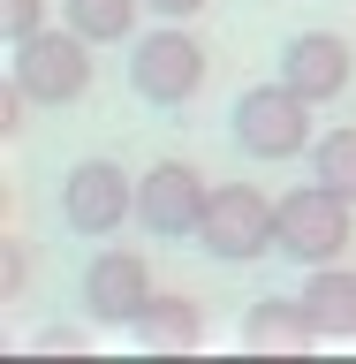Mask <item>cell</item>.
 Segmentation results:
<instances>
[{
	"label": "cell",
	"instance_id": "cell-1",
	"mask_svg": "<svg viewBox=\"0 0 356 364\" xmlns=\"http://www.w3.org/2000/svg\"><path fill=\"white\" fill-rule=\"evenodd\" d=\"M227 136H235L243 159H266V167L303 159L311 152V99L296 84H250L235 99V114H227Z\"/></svg>",
	"mask_w": 356,
	"mask_h": 364
},
{
	"label": "cell",
	"instance_id": "cell-2",
	"mask_svg": "<svg viewBox=\"0 0 356 364\" xmlns=\"http://www.w3.org/2000/svg\"><path fill=\"white\" fill-rule=\"evenodd\" d=\"M198 243L220 258V266H250L281 250V198L250 190V182H212L205 198V220H198Z\"/></svg>",
	"mask_w": 356,
	"mask_h": 364
},
{
	"label": "cell",
	"instance_id": "cell-3",
	"mask_svg": "<svg viewBox=\"0 0 356 364\" xmlns=\"http://www.w3.org/2000/svg\"><path fill=\"white\" fill-rule=\"evenodd\" d=\"M356 243V205L326 182H296L288 198H281V250H288L296 266H334L341 250Z\"/></svg>",
	"mask_w": 356,
	"mask_h": 364
},
{
	"label": "cell",
	"instance_id": "cell-4",
	"mask_svg": "<svg viewBox=\"0 0 356 364\" xmlns=\"http://www.w3.org/2000/svg\"><path fill=\"white\" fill-rule=\"evenodd\" d=\"M129 91L144 107H190L205 91V46L167 16L159 31H144V46L129 53Z\"/></svg>",
	"mask_w": 356,
	"mask_h": 364
},
{
	"label": "cell",
	"instance_id": "cell-5",
	"mask_svg": "<svg viewBox=\"0 0 356 364\" xmlns=\"http://www.w3.org/2000/svg\"><path fill=\"white\" fill-rule=\"evenodd\" d=\"M16 53V76L31 91V107H76L91 91V38L84 31H31Z\"/></svg>",
	"mask_w": 356,
	"mask_h": 364
},
{
	"label": "cell",
	"instance_id": "cell-6",
	"mask_svg": "<svg viewBox=\"0 0 356 364\" xmlns=\"http://www.w3.org/2000/svg\"><path fill=\"white\" fill-rule=\"evenodd\" d=\"M61 220L91 243H107L122 220H136V175L122 159H76L61 182Z\"/></svg>",
	"mask_w": 356,
	"mask_h": 364
},
{
	"label": "cell",
	"instance_id": "cell-7",
	"mask_svg": "<svg viewBox=\"0 0 356 364\" xmlns=\"http://www.w3.org/2000/svg\"><path fill=\"white\" fill-rule=\"evenodd\" d=\"M205 175L190 167V159H159V167H144V182H136V228L152 235V243H182V235H198L205 220Z\"/></svg>",
	"mask_w": 356,
	"mask_h": 364
},
{
	"label": "cell",
	"instance_id": "cell-8",
	"mask_svg": "<svg viewBox=\"0 0 356 364\" xmlns=\"http://www.w3.org/2000/svg\"><path fill=\"white\" fill-rule=\"evenodd\" d=\"M152 266L136 258V250L107 243V250H91V266H84V311L99 318V326H136V311L152 304Z\"/></svg>",
	"mask_w": 356,
	"mask_h": 364
},
{
	"label": "cell",
	"instance_id": "cell-9",
	"mask_svg": "<svg viewBox=\"0 0 356 364\" xmlns=\"http://www.w3.org/2000/svg\"><path fill=\"white\" fill-rule=\"evenodd\" d=\"M356 76V53L341 31H296L288 46H281V84H296L311 107H326V99H341Z\"/></svg>",
	"mask_w": 356,
	"mask_h": 364
},
{
	"label": "cell",
	"instance_id": "cell-10",
	"mask_svg": "<svg viewBox=\"0 0 356 364\" xmlns=\"http://www.w3.org/2000/svg\"><path fill=\"white\" fill-rule=\"evenodd\" d=\"M303 311H311L318 341H356V273L341 266H311V281H303Z\"/></svg>",
	"mask_w": 356,
	"mask_h": 364
},
{
	"label": "cell",
	"instance_id": "cell-11",
	"mask_svg": "<svg viewBox=\"0 0 356 364\" xmlns=\"http://www.w3.org/2000/svg\"><path fill=\"white\" fill-rule=\"evenodd\" d=\"M318 326L303 311V296H258L243 311V349H311Z\"/></svg>",
	"mask_w": 356,
	"mask_h": 364
},
{
	"label": "cell",
	"instance_id": "cell-12",
	"mask_svg": "<svg viewBox=\"0 0 356 364\" xmlns=\"http://www.w3.org/2000/svg\"><path fill=\"white\" fill-rule=\"evenodd\" d=\"M129 334H136V349H198L205 341V304L198 296H152Z\"/></svg>",
	"mask_w": 356,
	"mask_h": 364
},
{
	"label": "cell",
	"instance_id": "cell-13",
	"mask_svg": "<svg viewBox=\"0 0 356 364\" xmlns=\"http://www.w3.org/2000/svg\"><path fill=\"white\" fill-rule=\"evenodd\" d=\"M136 8H144V0H61L68 31H84L91 46H114V38H129V31H136Z\"/></svg>",
	"mask_w": 356,
	"mask_h": 364
},
{
	"label": "cell",
	"instance_id": "cell-14",
	"mask_svg": "<svg viewBox=\"0 0 356 364\" xmlns=\"http://www.w3.org/2000/svg\"><path fill=\"white\" fill-rule=\"evenodd\" d=\"M311 175L356 205V122H341V129H326V136L311 144Z\"/></svg>",
	"mask_w": 356,
	"mask_h": 364
},
{
	"label": "cell",
	"instance_id": "cell-15",
	"mask_svg": "<svg viewBox=\"0 0 356 364\" xmlns=\"http://www.w3.org/2000/svg\"><path fill=\"white\" fill-rule=\"evenodd\" d=\"M31 31H45V0H0V38L23 46Z\"/></svg>",
	"mask_w": 356,
	"mask_h": 364
},
{
	"label": "cell",
	"instance_id": "cell-16",
	"mask_svg": "<svg viewBox=\"0 0 356 364\" xmlns=\"http://www.w3.org/2000/svg\"><path fill=\"white\" fill-rule=\"evenodd\" d=\"M23 107H31V91H23V76L8 68V84H0V136H16V129H23Z\"/></svg>",
	"mask_w": 356,
	"mask_h": 364
},
{
	"label": "cell",
	"instance_id": "cell-17",
	"mask_svg": "<svg viewBox=\"0 0 356 364\" xmlns=\"http://www.w3.org/2000/svg\"><path fill=\"white\" fill-rule=\"evenodd\" d=\"M0 281H8V296H23V281H31V258H23V243H16V235L0 243Z\"/></svg>",
	"mask_w": 356,
	"mask_h": 364
},
{
	"label": "cell",
	"instance_id": "cell-18",
	"mask_svg": "<svg viewBox=\"0 0 356 364\" xmlns=\"http://www.w3.org/2000/svg\"><path fill=\"white\" fill-rule=\"evenodd\" d=\"M152 16H175V23H190V16H205V0H144Z\"/></svg>",
	"mask_w": 356,
	"mask_h": 364
},
{
	"label": "cell",
	"instance_id": "cell-19",
	"mask_svg": "<svg viewBox=\"0 0 356 364\" xmlns=\"http://www.w3.org/2000/svg\"><path fill=\"white\" fill-rule=\"evenodd\" d=\"M31 349H84V334H76V326H45Z\"/></svg>",
	"mask_w": 356,
	"mask_h": 364
}]
</instances>
